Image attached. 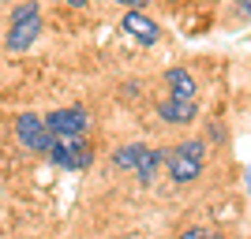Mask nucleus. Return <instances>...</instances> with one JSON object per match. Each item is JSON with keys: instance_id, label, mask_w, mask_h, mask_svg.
<instances>
[{"instance_id": "11", "label": "nucleus", "mask_w": 251, "mask_h": 239, "mask_svg": "<svg viewBox=\"0 0 251 239\" xmlns=\"http://www.w3.org/2000/svg\"><path fill=\"white\" fill-rule=\"evenodd\" d=\"M180 239H221L218 228H206V224H191V228L180 232Z\"/></svg>"}, {"instance_id": "12", "label": "nucleus", "mask_w": 251, "mask_h": 239, "mask_svg": "<svg viewBox=\"0 0 251 239\" xmlns=\"http://www.w3.org/2000/svg\"><path fill=\"white\" fill-rule=\"evenodd\" d=\"M113 4H120V8H127V11H143L150 0H113Z\"/></svg>"}, {"instance_id": "3", "label": "nucleus", "mask_w": 251, "mask_h": 239, "mask_svg": "<svg viewBox=\"0 0 251 239\" xmlns=\"http://www.w3.org/2000/svg\"><path fill=\"white\" fill-rule=\"evenodd\" d=\"M56 168H68V172H86V168L94 165V146L86 142L83 135L79 138H56L52 150L45 153Z\"/></svg>"}, {"instance_id": "5", "label": "nucleus", "mask_w": 251, "mask_h": 239, "mask_svg": "<svg viewBox=\"0 0 251 239\" xmlns=\"http://www.w3.org/2000/svg\"><path fill=\"white\" fill-rule=\"evenodd\" d=\"M45 127L52 131V138H79V135H86V127H90V112H86L83 105L52 109V112H45Z\"/></svg>"}, {"instance_id": "13", "label": "nucleus", "mask_w": 251, "mask_h": 239, "mask_svg": "<svg viewBox=\"0 0 251 239\" xmlns=\"http://www.w3.org/2000/svg\"><path fill=\"white\" fill-rule=\"evenodd\" d=\"M236 15H240V19H251V0H236Z\"/></svg>"}, {"instance_id": "7", "label": "nucleus", "mask_w": 251, "mask_h": 239, "mask_svg": "<svg viewBox=\"0 0 251 239\" xmlns=\"http://www.w3.org/2000/svg\"><path fill=\"white\" fill-rule=\"evenodd\" d=\"M157 116L165 120V124H195L199 120V101H184V97H165V101H157Z\"/></svg>"}, {"instance_id": "10", "label": "nucleus", "mask_w": 251, "mask_h": 239, "mask_svg": "<svg viewBox=\"0 0 251 239\" xmlns=\"http://www.w3.org/2000/svg\"><path fill=\"white\" fill-rule=\"evenodd\" d=\"M139 157H143V146H120L113 153V165L120 168V172H135V165H139Z\"/></svg>"}, {"instance_id": "4", "label": "nucleus", "mask_w": 251, "mask_h": 239, "mask_svg": "<svg viewBox=\"0 0 251 239\" xmlns=\"http://www.w3.org/2000/svg\"><path fill=\"white\" fill-rule=\"evenodd\" d=\"M15 142L23 150H34V153H49L52 150V131L45 127V116H34V112H19L15 116Z\"/></svg>"}, {"instance_id": "15", "label": "nucleus", "mask_w": 251, "mask_h": 239, "mask_svg": "<svg viewBox=\"0 0 251 239\" xmlns=\"http://www.w3.org/2000/svg\"><path fill=\"white\" fill-rule=\"evenodd\" d=\"M248 191H251V172H248Z\"/></svg>"}, {"instance_id": "2", "label": "nucleus", "mask_w": 251, "mask_h": 239, "mask_svg": "<svg viewBox=\"0 0 251 239\" xmlns=\"http://www.w3.org/2000/svg\"><path fill=\"white\" fill-rule=\"evenodd\" d=\"M165 168H169V179L173 183H195V179L202 176V168H206V142H199V138H188V142H180L169 150L165 157Z\"/></svg>"}, {"instance_id": "9", "label": "nucleus", "mask_w": 251, "mask_h": 239, "mask_svg": "<svg viewBox=\"0 0 251 239\" xmlns=\"http://www.w3.org/2000/svg\"><path fill=\"white\" fill-rule=\"evenodd\" d=\"M161 165H165V153L143 146V157H139V165H135V179L143 183V187H150V183L157 179V168H161Z\"/></svg>"}, {"instance_id": "1", "label": "nucleus", "mask_w": 251, "mask_h": 239, "mask_svg": "<svg viewBox=\"0 0 251 239\" xmlns=\"http://www.w3.org/2000/svg\"><path fill=\"white\" fill-rule=\"evenodd\" d=\"M42 30H45V22H42L38 0H23L8 15V38H4V45H8V52H26L42 38Z\"/></svg>"}, {"instance_id": "8", "label": "nucleus", "mask_w": 251, "mask_h": 239, "mask_svg": "<svg viewBox=\"0 0 251 239\" xmlns=\"http://www.w3.org/2000/svg\"><path fill=\"white\" fill-rule=\"evenodd\" d=\"M165 97H184V101H199V86H195V75L184 71V67H169L165 71Z\"/></svg>"}, {"instance_id": "14", "label": "nucleus", "mask_w": 251, "mask_h": 239, "mask_svg": "<svg viewBox=\"0 0 251 239\" xmlns=\"http://www.w3.org/2000/svg\"><path fill=\"white\" fill-rule=\"evenodd\" d=\"M64 4H68V8H75V11H83L86 4H90V0H64Z\"/></svg>"}, {"instance_id": "6", "label": "nucleus", "mask_w": 251, "mask_h": 239, "mask_svg": "<svg viewBox=\"0 0 251 239\" xmlns=\"http://www.w3.org/2000/svg\"><path fill=\"white\" fill-rule=\"evenodd\" d=\"M120 30H124L131 42L147 45V49L161 42V30H157V22L150 19L147 11H124V19H120Z\"/></svg>"}]
</instances>
